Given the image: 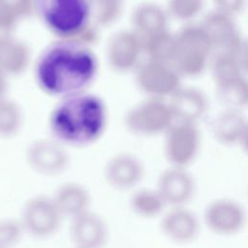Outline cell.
Returning a JSON list of instances; mask_svg holds the SVG:
<instances>
[{"instance_id": "6da1fadb", "label": "cell", "mask_w": 248, "mask_h": 248, "mask_svg": "<svg viewBox=\"0 0 248 248\" xmlns=\"http://www.w3.org/2000/svg\"><path fill=\"white\" fill-rule=\"evenodd\" d=\"M98 73V60L90 47L73 41L48 45L36 60L35 80L42 91L57 98L85 92Z\"/></svg>"}, {"instance_id": "7a4b0ae2", "label": "cell", "mask_w": 248, "mask_h": 248, "mask_svg": "<svg viewBox=\"0 0 248 248\" xmlns=\"http://www.w3.org/2000/svg\"><path fill=\"white\" fill-rule=\"evenodd\" d=\"M107 119L104 101L82 92L60 99L49 114L48 126L52 139L64 146L85 147L103 136Z\"/></svg>"}, {"instance_id": "3957f363", "label": "cell", "mask_w": 248, "mask_h": 248, "mask_svg": "<svg viewBox=\"0 0 248 248\" xmlns=\"http://www.w3.org/2000/svg\"><path fill=\"white\" fill-rule=\"evenodd\" d=\"M92 14V0H35V15L59 40H75L91 24Z\"/></svg>"}, {"instance_id": "277c9868", "label": "cell", "mask_w": 248, "mask_h": 248, "mask_svg": "<svg viewBox=\"0 0 248 248\" xmlns=\"http://www.w3.org/2000/svg\"><path fill=\"white\" fill-rule=\"evenodd\" d=\"M170 65L180 77H197L206 68L213 52L211 43L200 24H187L174 34Z\"/></svg>"}, {"instance_id": "5b68a950", "label": "cell", "mask_w": 248, "mask_h": 248, "mask_svg": "<svg viewBox=\"0 0 248 248\" xmlns=\"http://www.w3.org/2000/svg\"><path fill=\"white\" fill-rule=\"evenodd\" d=\"M173 123L169 105L162 99L147 98L130 108L124 116L127 130L139 137L166 134Z\"/></svg>"}, {"instance_id": "8992f818", "label": "cell", "mask_w": 248, "mask_h": 248, "mask_svg": "<svg viewBox=\"0 0 248 248\" xmlns=\"http://www.w3.org/2000/svg\"><path fill=\"white\" fill-rule=\"evenodd\" d=\"M63 217L51 197L37 195L23 205L20 225L23 232L36 238H47L59 230Z\"/></svg>"}, {"instance_id": "52a82bcc", "label": "cell", "mask_w": 248, "mask_h": 248, "mask_svg": "<svg viewBox=\"0 0 248 248\" xmlns=\"http://www.w3.org/2000/svg\"><path fill=\"white\" fill-rule=\"evenodd\" d=\"M138 88L147 98L170 97L181 85L180 76L170 64L147 60L135 70Z\"/></svg>"}, {"instance_id": "ba28073f", "label": "cell", "mask_w": 248, "mask_h": 248, "mask_svg": "<svg viewBox=\"0 0 248 248\" xmlns=\"http://www.w3.org/2000/svg\"><path fill=\"white\" fill-rule=\"evenodd\" d=\"M200 25L206 33L213 52H226L245 57V42L232 16L213 10L204 16Z\"/></svg>"}, {"instance_id": "9c48e42d", "label": "cell", "mask_w": 248, "mask_h": 248, "mask_svg": "<svg viewBox=\"0 0 248 248\" xmlns=\"http://www.w3.org/2000/svg\"><path fill=\"white\" fill-rule=\"evenodd\" d=\"M165 135L164 153L170 166L187 168L195 161L201 147L197 125L173 123Z\"/></svg>"}, {"instance_id": "30bf717a", "label": "cell", "mask_w": 248, "mask_h": 248, "mask_svg": "<svg viewBox=\"0 0 248 248\" xmlns=\"http://www.w3.org/2000/svg\"><path fill=\"white\" fill-rule=\"evenodd\" d=\"M25 159L33 171L44 176L59 175L70 165L66 146L53 139H40L32 141L26 148Z\"/></svg>"}, {"instance_id": "8fae6325", "label": "cell", "mask_w": 248, "mask_h": 248, "mask_svg": "<svg viewBox=\"0 0 248 248\" xmlns=\"http://www.w3.org/2000/svg\"><path fill=\"white\" fill-rule=\"evenodd\" d=\"M202 219L205 227L213 233L231 236L239 232L245 226L246 212L238 202L220 198L207 203Z\"/></svg>"}, {"instance_id": "7c38bea8", "label": "cell", "mask_w": 248, "mask_h": 248, "mask_svg": "<svg viewBox=\"0 0 248 248\" xmlns=\"http://www.w3.org/2000/svg\"><path fill=\"white\" fill-rule=\"evenodd\" d=\"M143 54L142 39L133 30H120L112 34L106 46L108 65L117 73H129L140 64Z\"/></svg>"}, {"instance_id": "4fadbf2b", "label": "cell", "mask_w": 248, "mask_h": 248, "mask_svg": "<svg viewBox=\"0 0 248 248\" xmlns=\"http://www.w3.org/2000/svg\"><path fill=\"white\" fill-rule=\"evenodd\" d=\"M157 192L166 206H187L196 193V181L187 168L170 166L157 180Z\"/></svg>"}, {"instance_id": "5bb4252c", "label": "cell", "mask_w": 248, "mask_h": 248, "mask_svg": "<svg viewBox=\"0 0 248 248\" xmlns=\"http://www.w3.org/2000/svg\"><path fill=\"white\" fill-rule=\"evenodd\" d=\"M107 184L117 191H128L138 186L144 175L141 160L134 154L122 152L109 158L103 170Z\"/></svg>"}, {"instance_id": "9a60e30c", "label": "cell", "mask_w": 248, "mask_h": 248, "mask_svg": "<svg viewBox=\"0 0 248 248\" xmlns=\"http://www.w3.org/2000/svg\"><path fill=\"white\" fill-rule=\"evenodd\" d=\"M69 236L75 248H104L108 227L101 215L88 210L71 219Z\"/></svg>"}, {"instance_id": "2e32d148", "label": "cell", "mask_w": 248, "mask_h": 248, "mask_svg": "<svg viewBox=\"0 0 248 248\" xmlns=\"http://www.w3.org/2000/svg\"><path fill=\"white\" fill-rule=\"evenodd\" d=\"M160 229L169 240L177 244H186L198 236L200 220L187 206L170 207L161 217Z\"/></svg>"}, {"instance_id": "e0dca14e", "label": "cell", "mask_w": 248, "mask_h": 248, "mask_svg": "<svg viewBox=\"0 0 248 248\" xmlns=\"http://www.w3.org/2000/svg\"><path fill=\"white\" fill-rule=\"evenodd\" d=\"M174 123L195 124L207 110V99L202 91L195 87H179L168 103Z\"/></svg>"}, {"instance_id": "ac0fdd59", "label": "cell", "mask_w": 248, "mask_h": 248, "mask_svg": "<svg viewBox=\"0 0 248 248\" xmlns=\"http://www.w3.org/2000/svg\"><path fill=\"white\" fill-rule=\"evenodd\" d=\"M51 198L63 218L71 220L90 210V193L78 182L62 183L56 188Z\"/></svg>"}, {"instance_id": "d6986e66", "label": "cell", "mask_w": 248, "mask_h": 248, "mask_svg": "<svg viewBox=\"0 0 248 248\" xmlns=\"http://www.w3.org/2000/svg\"><path fill=\"white\" fill-rule=\"evenodd\" d=\"M169 16L165 8L153 2H144L136 7L131 16L133 31L141 39L168 30Z\"/></svg>"}, {"instance_id": "ffe728a7", "label": "cell", "mask_w": 248, "mask_h": 248, "mask_svg": "<svg viewBox=\"0 0 248 248\" xmlns=\"http://www.w3.org/2000/svg\"><path fill=\"white\" fill-rule=\"evenodd\" d=\"M246 127V120L240 111L230 108L217 115L211 126L215 140L228 146L245 142Z\"/></svg>"}, {"instance_id": "44dd1931", "label": "cell", "mask_w": 248, "mask_h": 248, "mask_svg": "<svg viewBox=\"0 0 248 248\" xmlns=\"http://www.w3.org/2000/svg\"><path fill=\"white\" fill-rule=\"evenodd\" d=\"M30 59L31 51L24 42L14 37L0 42V72L5 76L22 74Z\"/></svg>"}, {"instance_id": "7402d4cb", "label": "cell", "mask_w": 248, "mask_h": 248, "mask_svg": "<svg viewBox=\"0 0 248 248\" xmlns=\"http://www.w3.org/2000/svg\"><path fill=\"white\" fill-rule=\"evenodd\" d=\"M210 68L216 86H220L244 78L245 58L231 53L214 52Z\"/></svg>"}, {"instance_id": "603a6c76", "label": "cell", "mask_w": 248, "mask_h": 248, "mask_svg": "<svg viewBox=\"0 0 248 248\" xmlns=\"http://www.w3.org/2000/svg\"><path fill=\"white\" fill-rule=\"evenodd\" d=\"M130 209L142 218H154L163 214L166 204L156 189L136 190L129 199Z\"/></svg>"}, {"instance_id": "cb8c5ba5", "label": "cell", "mask_w": 248, "mask_h": 248, "mask_svg": "<svg viewBox=\"0 0 248 248\" xmlns=\"http://www.w3.org/2000/svg\"><path fill=\"white\" fill-rule=\"evenodd\" d=\"M174 34L165 30L142 39L143 53L147 60L170 64L174 53Z\"/></svg>"}, {"instance_id": "d4e9b609", "label": "cell", "mask_w": 248, "mask_h": 248, "mask_svg": "<svg viewBox=\"0 0 248 248\" xmlns=\"http://www.w3.org/2000/svg\"><path fill=\"white\" fill-rule=\"evenodd\" d=\"M22 111L20 107L6 97L0 100V137L12 138L16 136L22 125Z\"/></svg>"}, {"instance_id": "484cf974", "label": "cell", "mask_w": 248, "mask_h": 248, "mask_svg": "<svg viewBox=\"0 0 248 248\" xmlns=\"http://www.w3.org/2000/svg\"><path fill=\"white\" fill-rule=\"evenodd\" d=\"M216 89L220 100L228 106V108L239 110L246 106L247 84L245 78L216 86Z\"/></svg>"}, {"instance_id": "4316f807", "label": "cell", "mask_w": 248, "mask_h": 248, "mask_svg": "<svg viewBox=\"0 0 248 248\" xmlns=\"http://www.w3.org/2000/svg\"><path fill=\"white\" fill-rule=\"evenodd\" d=\"M203 7V0H168L166 12L169 17L178 21L196 18Z\"/></svg>"}, {"instance_id": "83f0119b", "label": "cell", "mask_w": 248, "mask_h": 248, "mask_svg": "<svg viewBox=\"0 0 248 248\" xmlns=\"http://www.w3.org/2000/svg\"><path fill=\"white\" fill-rule=\"evenodd\" d=\"M23 232L19 221L11 218L0 219V248H14Z\"/></svg>"}, {"instance_id": "f1b7e54d", "label": "cell", "mask_w": 248, "mask_h": 248, "mask_svg": "<svg viewBox=\"0 0 248 248\" xmlns=\"http://www.w3.org/2000/svg\"><path fill=\"white\" fill-rule=\"evenodd\" d=\"M123 6L119 4H95L93 17L100 26H110L115 23L122 15Z\"/></svg>"}, {"instance_id": "f546056e", "label": "cell", "mask_w": 248, "mask_h": 248, "mask_svg": "<svg viewBox=\"0 0 248 248\" xmlns=\"http://www.w3.org/2000/svg\"><path fill=\"white\" fill-rule=\"evenodd\" d=\"M18 20L19 18L9 0L0 4V42L13 37L14 29Z\"/></svg>"}, {"instance_id": "4dcf8cb0", "label": "cell", "mask_w": 248, "mask_h": 248, "mask_svg": "<svg viewBox=\"0 0 248 248\" xmlns=\"http://www.w3.org/2000/svg\"><path fill=\"white\" fill-rule=\"evenodd\" d=\"M214 4V10L231 16L239 14L246 3V0H212Z\"/></svg>"}, {"instance_id": "1f68e13d", "label": "cell", "mask_w": 248, "mask_h": 248, "mask_svg": "<svg viewBox=\"0 0 248 248\" xmlns=\"http://www.w3.org/2000/svg\"><path fill=\"white\" fill-rule=\"evenodd\" d=\"M18 18L29 17L35 15V0H9Z\"/></svg>"}, {"instance_id": "d6a6232c", "label": "cell", "mask_w": 248, "mask_h": 248, "mask_svg": "<svg viewBox=\"0 0 248 248\" xmlns=\"http://www.w3.org/2000/svg\"><path fill=\"white\" fill-rule=\"evenodd\" d=\"M7 89H8L7 76H5L3 73L0 72V100L6 97Z\"/></svg>"}, {"instance_id": "836d02e7", "label": "cell", "mask_w": 248, "mask_h": 248, "mask_svg": "<svg viewBox=\"0 0 248 248\" xmlns=\"http://www.w3.org/2000/svg\"><path fill=\"white\" fill-rule=\"evenodd\" d=\"M93 4H119L122 5L123 0H92Z\"/></svg>"}, {"instance_id": "e575fe53", "label": "cell", "mask_w": 248, "mask_h": 248, "mask_svg": "<svg viewBox=\"0 0 248 248\" xmlns=\"http://www.w3.org/2000/svg\"><path fill=\"white\" fill-rule=\"evenodd\" d=\"M4 1H6V0H0V4H1V3H3Z\"/></svg>"}, {"instance_id": "d590c367", "label": "cell", "mask_w": 248, "mask_h": 248, "mask_svg": "<svg viewBox=\"0 0 248 248\" xmlns=\"http://www.w3.org/2000/svg\"><path fill=\"white\" fill-rule=\"evenodd\" d=\"M73 248H75V247H73Z\"/></svg>"}]
</instances>
